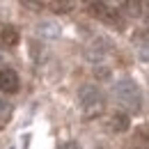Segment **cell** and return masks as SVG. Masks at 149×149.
<instances>
[{"label": "cell", "mask_w": 149, "mask_h": 149, "mask_svg": "<svg viewBox=\"0 0 149 149\" xmlns=\"http://www.w3.org/2000/svg\"><path fill=\"white\" fill-rule=\"evenodd\" d=\"M112 96L119 103V108H124L126 112H140V108H142V92L131 78L117 80L112 85Z\"/></svg>", "instance_id": "6da1fadb"}, {"label": "cell", "mask_w": 149, "mask_h": 149, "mask_svg": "<svg viewBox=\"0 0 149 149\" xmlns=\"http://www.w3.org/2000/svg\"><path fill=\"white\" fill-rule=\"evenodd\" d=\"M78 101H80V112L85 119H96L106 110V96L96 85H83L78 90Z\"/></svg>", "instance_id": "7a4b0ae2"}, {"label": "cell", "mask_w": 149, "mask_h": 149, "mask_svg": "<svg viewBox=\"0 0 149 149\" xmlns=\"http://www.w3.org/2000/svg\"><path fill=\"white\" fill-rule=\"evenodd\" d=\"M19 74L14 71V69H9V67H5V69H0V92L2 94H14L19 92Z\"/></svg>", "instance_id": "3957f363"}, {"label": "cell", "mask_w": 149, "mask_h": 149, "mask_svg": "<svg viewBox=\"0 0 149 149\" xmlns=\"http://www.w3.org/2000/svg\"><path fill=\"white\" fill-rule=\"evenodd\" d=\"M110 46L112 44H110L108 37H96L92 44L87 46V57H90V60H101V57L110 51Z\"/></svg>", "instance_id": "277c9868"}, {"label": "cell", "mask_w": 149, "mask_h": 149, "mask_svg": "<svg viewBox=\"0 0 149 149\" xmlns=\"http://www.w3.org/2000/svg\"><path fill=\"white\" fill-rule=\"evenodd\" d=\"M110 131L112 133H126L129 131V126H131V119H129V115L126 112H112V117H110Z\"/></svg>", "instance_id": "5b68a950"}, {"label": "cell", "mask_w": 149, "mask_h": 149, "mask_svg": "<svg viewBox=\"0 0 149 149\" xmlns=\"http://www.w3.org/2000/svg\"><path fill=\"white\" fill-rule=\"evenodd\" d=\"M19 30L14 28V25H2L0 28V46H5V48H12V46H16L19 44Z\"/></svg>", "instance_id": "8992f818"}, {"label": "cell", "mask_w": 149, "mask_h": 149, "mask_svg": "<svg viewBox=\"0 0 149 149\" xmlns=\"http://www.w3.org/2000/svg\"><path fill=\"white\" fill-rule=\"evenodd\" d=\"M37 32L41 37H46V39H57L60 37V25L53 23V21H41L37 25Z\"/></svg>", "instance_id": "52a82bcc"}, {"label": "cell", "mask_w": 149, "mask_h": 149, "mask_svg": "<svg viewBox=\"0 0 149 149\" xmlns=\"http://www.w3.org/2000/svg\"><path fill=\"white\" fill-rule=\"evenodd\" d=\"M83 5H85V9L96 16V19H103V14L108 12V5L103 2V0H83Z\"/></svg>", "instance_id": "ba28073f"}, {"label": "cell", "mask_w": 149, "mask_h": 149, "mask_svg": "<svg viewBox=\"0 0 149 149\" xmlns=\"http://www.w3.org/2000/svg\"><path fill=\"white\" fill-rule=\"evenodd\" d=\"M71 7H74V0H53V9H55L57 14L71 12Z\"/></svg>", "instance_id": "9c48e42d"}, {"label": "cell", "mask_w": 149, "mask_h": 149, "mask_svg": "<svg viewBox=\"0 0 149 149\" xmlns=\"http://www.w3.org/2000/svg\"><path fill=\"white\" fill-rule=\"evenodd\" d=\"M21 5L28 7V9H32V12H41L44 9V2L41 0H21Z\"/></svg>", "instance_id": "30bf717a"}, {"label": "cell", "mask_w": 149, "mask_h": 149, "mask_svg": "<svg viewBox=\"0 0 149 149\" xmlns=\"http://www.w3.org/2000/svg\"><path fill=\"white\" fill-rule=\"evenodd\" d=\"M138 60L149 62V41H145V44H140V46H138Z\"/></svg>", "instance_id": "8fae6325"}, {"label": "cell", "mask_w": 149, "mask_h": 149, "mask_svg": "<svg viewBox=\"0 0 149 149\" xmlns=\"http://www.w3.org/2000/svg\"><path fill=\"white\" fill-rule=\"evenodd\" d=\"M138 138H142V140L149 142V124H142V126L138 129Z\"/></svg>", "instance_id": "7c38bea8"}, {"label": "cell", "mask_w": 149, "mask_h": 149, "mask_svg": "<svg viewBox=\"0 0 149 149\" xmlns=\"http://www.w3.org/2000/svg\"><path fill=\"white\" fill-rule=\"evenodd\" d=\"M142 39H149V12H145V30H142Z\"/></svg>", "instance_id": "4fadbf2b"}, {"label": "cell", "mask_w": 149, "mask_h": 149, "mask_svg": "<svg viewBox=\"0 0 149 149\" xmlns=\"http://www.w3.org/2000/svg\"><path fill=\"white\" fill-rule=\"evenodd\" d=\"M94 74L99 76V78H108V76H110V71H108V69H94Z\"/></svg>", "instance_id": "5bb4252c"}, {"label": "cell", "mask_w": 149, "mask_h": 149, "mask_svg": "<svg viewBox=\"0 0 149 149\" xmlns=\"http://www.w3.org/2000/svg\"><path fill=\"white\" fill-rule=\"evenodd\" d=\"M60 149H78V142H74V140H69V142H64Z\"/></svg>", "instance_id": "9a60e30c"}]
</instances>
